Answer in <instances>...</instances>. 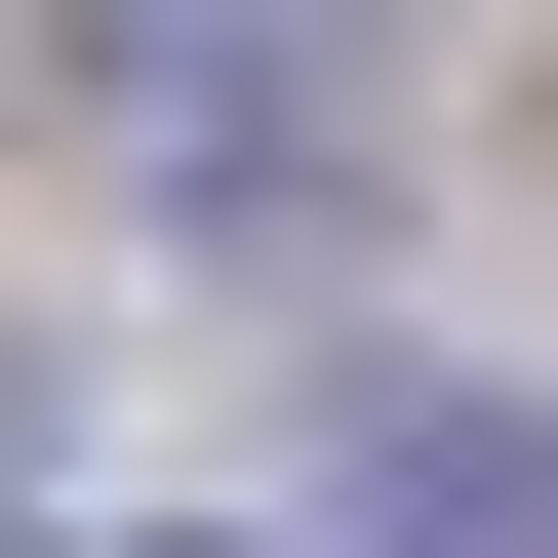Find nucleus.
Here are the masks:
<instances>
[{
    "label": "nucleus",
    "instance_id": "obj_1",
    "mask_svg": "<svg viewBox=\"0 0 558 558\" xmlns=\"http://www.w3.org/2000/svg\"><path fill=\"white\" fill-rule=\"evenodd\" d=\"M81 40H120V160H160L199 240L360 199V0H81Z\"/></svg>",
    "mask_w": 558,
    "mask_h": 558
},
{
    "label": "nucleus",
    "instance_id": "obj_2",
    "mask_svg": "<svg viewBox=\"0 0 558 558\" xmlns=\"http://www.w3.org/2000/svg\"><path fill=\"white\" fill-rule=\"evenodd\" d=\"M360 558H558V439L519 399H360Z\"/></svg>",
    "mask_w": 558,
    "mask_h": 558
}]
</instances>
